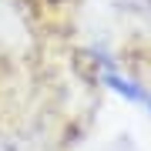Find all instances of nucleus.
Instances as JSON below:
<instances>
[{"instance_id":"1","label":"nucleus","mask_w":151,"mask_h":151,"mask_svg":"<svg viewBox=\"0 0 151 151\" xmlns=\"http://www.w3.org/2000/svg\"><path fill=\"white\" fill-rule=\"evenodd\" d=\"M101 77H104V84H108L111 91H118L121 97H128V101H134V104H141V108H148V111H151V91H145L138 81H131V77L118 74L114 67H104V70H101Z\"/></svg>"}]
</instances>
